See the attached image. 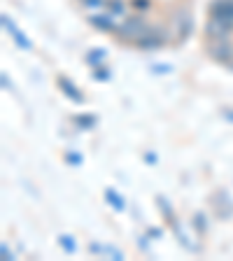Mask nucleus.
<instances>
[{
	"mask_svg": "<svg viewBox=\"0 0 233 261\" xmlns=\"http://www.w3.org/2000/svg\"><path fill=\"white\" fill-rule=\"evenodd\" d=\"M149 26L152 23L145 19V14H126L124 19L119 21V26H117V33H114V38L121 40V42H128V44H136L138 40L145 35L147 31H149Z\"/></svg>",
	"mask_w": 233,
	"mask_h": 261,
	"instance_id": "obj_1",
	"label": "nucleus"
},
{
	"mask_svg": "<svg viewBox=\"0 0 233 261\" xmlns=\"http://www.w3.org/2000/svg\"><path fill=\"white\" fill-rule=\"evenodd\" d=\"M170 35L173 33L170 31H166V28H159V26H149V31L142 35L140 40H138L133 47H138V49H163L166 44L170 42Z\"/></svg>",
	"mask_w": 233,
	"mask_h": 261,
	"instance_id": "obj_2",
	"label": "nucleus"
},
{
	"mask_svg": "<svg viewBox=\"0 0 233 261\" xmlns=\"http://www.w3.org/2000/svg\"><path fill=\"white\" fill-rule=\"evenodd\" d=\"M205 54L210 56L212 61H217V63H228L233 54V42L231 38H208L205 42Z\"/></svg>",
	"mask_w": 233,
	"mask_h": 261,
	"instance_id": "obj_3",
	"label": "nucleus"
},
{
	"mask_svg": "<svg viewBox=\"0 0 233 261\" xmlns=\"http://www.w3.org/2000/svg\"><path fill=\"white\" fill-rule=\"evenodd\" d=\"M205 35L208 38H231L233 35V19L210 14L205 21Z\"/></svg>",
	"mask_w": 233,
	"mask_h": 261,
	"instance_id": "obj_4",
	"label": "nucleus"
},
{
	"mask_svg": "<svg viewBox=\"0 0 233 261\" xmlns=\"http://www.w3.org/2000/svg\"><path fill=\"white\" fill-rule=\"evenodd\" d=\"M191 26H194V19H191V12L189 10H177L173 14V38L175 40H187L191 33Z\"/></svg>",
	"mask_w": 233,
	"mask_h": 261,
	"instance_id": "obj_5",
	"label": "nucleus"
},
{
	"mask_svg": "<svg viewBox=\"0 0 233 261\" xmlns=\"http://www.w3.org/2000/svg\"><path fill=\"white\" fill-rule=\"evenodd\" d=\"M87 21L91 23L96 31H103V33H117V26H119L117 16L110 14L108 10H103V12H89Z\"/></svg>",
	"mask_w": 233,
	"mask_h": 261,
	"instance_id": "obj_6",
	"label": "nucleus"
},
{
	"mask_svg": "<svg viewBox=\"0 0 233 261\" xmlns=\"http://www.w3.org/2000/svg\"><path fill=\"white\" fill-rule=\"evenodd\" d=\"M3 26H5V31L10 33V38L14 40V42H16V47H19V49H33L31 40H28V38H23V33L14 26V21H12V19H10V16H7V14H3Z\"/></svg>",
	"mask_w": 233,
	"mask_h": 261,
	"instance_id": "obj_7",
	"label": "nucleus"
},
{
	"mask_svg": "<svg viewBox=\"0 0 233 261\" xmlns=\"http://www.w3.org/2000/svg\"><path fill=\"white\" fill-rule=\"evenodd\" d=\"M56 82H59L61 91H63L65 96L70 98L72 103H84V93H82L80 89H77L75 84H72V80H68V77H63V75H61V77H59V80H56Z\"/></svg>",
	"mask_w": 233,
	"mask_h": 261,
	"instance_id": "obj_8",
	"label": "nucleus"
},
{
	"mask_svg": "<svg viewBox=\"0 0 233 261\" xmlns=\"http://www.w3.org/2000/svg\"><path fill=\"white\" fill-rule=\"evenodd\" d=\"M210 14L224 16V19H233V0H212Z\"/></svg>",
	"mask_w": 233,
	"mask_h": 261,
	"instance_id": "obj_9",
	"label": "nucleus"
},
{
	"mask_svg": "<svg viewBox=\"0 0 233 261\" xmlns=\"http://www.w3.org/2000/svg\"><path fill=\"white\" fill-rule=\"evenodd\" d=\"M105 10L110 12V14H114L117 16V19H124L126 16V10H128V7H126V3L124 0H108V7H105Z\"/></svg>",
	"mask_w": 233,
	"mask_h": 261,
	"instance_id": "obj_10",
	"label": "nucleus"
},
{
	"mask_svg": "<svg viewBox=\"0 0 233 261\" xmlns=\"http://www.w3.org/2000/svg\"><path fill=\"white\" fill-rule=\"evenodd\" d=\"M84 61H87L89 65H93V68H98V65L105 61V49H91V51L84 56Z\"/></svg>",
	"mask_w": 233,
	"mask_h": 261,
	"instance_id": "obj_11",
	"label": "nucleus"
},
{
	"mask_svg": "<svg viewBox=\"0 0 233 261\" xmlns=\"http://www.w3.org/2000/svg\"><path fill=\"white\" fill-rule=\"evenodd\" d=\"M105 198H108V201H110V205H112L114 210H124V207H126L124 198H121V196H117L112 189H108V191H105Z\"/></svg>",
	"mask_w": 233,
	"mask_h": 261,
	"instance_id": "obj_12",
	"label": "nucleus"
},
{
	"mask_svg": "<svg viewBox=\"0 0 233 261\" xmlns=\"http://www.w3.org/2000/svg\"><path fill=\"white\" fill-rule=\"evenodd\" d=\"M59 245L68 254H75L77 252V245H75V240H72V236H59Z\"/></svg>",
	"mask_w": 233,
	"mask_h": 261,
	"instance_id": "obj_13",
	"label": "nucleus"
},
{
	"mask_svg": "<svg viewBox=\"0 0 233 261\" xmlns=\"http://www.w3.org/2000/svg\"><path fill=\"white\" fill-rule=\"evenodd\" d=\"M82 5L87 7L89 12H98V10H105V7H108V0H82Z\"/></svg>",
	"mask_w": 233,
	"mask_h": 261,
	"instance_id": "obj_14",
	"label": "nucleus"
},
{
	"mask_svg": "<svg viewBox=\"0 0 233 261\" xmlns=\"http://www.w3.org/2000/svg\"><path fill=\"white\" fill-rule=\"evenodd\" d=\"M72 121H75L77 126H84V128H93L98 119H96V117H93V114H87V117H75V119H72Z\"/></svg>",
	"mask_w": 233,
	"mask_h": 261,
	"instance_id": "obj_15",
	"label": "nucleus"
},
{
	"mask_svg": "<svg viewBox=\"0 0 233 261\" xmlns=\"http://www.w3.org/2000/svg\"><path fill=\"white\" fill-rule=\"evenodd\" d=\"M194 226H198L201 233H205L208 231V222H205V215H203V212H196L194 215Z\"/></svg>",
	"mask_w": 233,
	"mask_h": 261,
	"instance_id": "obj_16",
	"label": "nucleus"
},
{
	"mask_svg": "<svg viewBox=\"0 0 233 261\" xmlns=\"http://www.w3.org/2000/svg\"><path fill=\"white\" fill-rule=\"evenodd\" d=\"M131 5H133V10H138V12L145 14V12L152 7V0H131Z\"/></svg>",
	"mask_w": 233,
	"mask_h": 261,
	"instance_id": "obj_17",
	"label": "nucleus"
},
{
	"mask_svg": "<svg viewBox=\"0 0 233 261\" xmlns=\"http://www.w3.org/2000/svg\"><path fill=\"white\" fill-rule=\"evenodd\" d=\"M93 80L108 82V80H110V70H108V68H103V65H98L96 70H93Z\"/></svg>",
	"mask_w": 233,
	"mask_h": 261,
	"instance_id": "obj_18",
	"label": "nucleus"
},
{
	"mask_svg": "<svg viewBox=\"0 0 233 261\" xmlns=\"http://www.w3.org/2000/svg\"><path fill=\"white\" fill-rule=\"evenodd\" d=\"M152 70L154 72H166V70H170V65H154Z\"/></svg>",
	"mask_w": 233,
	"mask_h": 261,
	"instance_id": "obj_19",
	"label": "nucleus"
},
{
	"mask_svg": "<svg viewBox=\"0 0 233 261\" xmlns=\"http://www.w3.org/2000/svg\"><path fill=\"white\" fill-rule=\"evenodd\" d=\"M65 159H68V161H70V163H80V161H82V159L77 156V154H68V156H65Z\"/></svg>",
	"mask_w": 233,
	"mask_h": 261,
	"instance_id": "obj_20",
	"label": "nucleus"
},
{
	"mask_svg": "<svg viewBox=\"0 0 233 261\" xmlns=\"http://www.w3.org/2000/svg\"><path fill=\"white\" fill-rule=\"evenodd\" d=\"M3 256H5V259H12V252L7 250V245H3Z\"/></svg>",
	"mask_w": 233,
	"mask_h": 261,
	"instance_id": "obj_21",
	"label": "nucleus"
},
{
	"mask_svg": "<svg viewBox=\"0 0 233 261\" xmlns=\"http://www.w3.org/2000/svg\"><path fill=\"white\" fill-rule=\"evenodd\" d=\"M226 68H231V70H233V54H231V59H228V63H226Z\"/></svg>",
	"mask_w": 233,
	"mask_h": 261,
	"instance_id": "obj_22",
	"label": "nucleus"
}]
</instances>
